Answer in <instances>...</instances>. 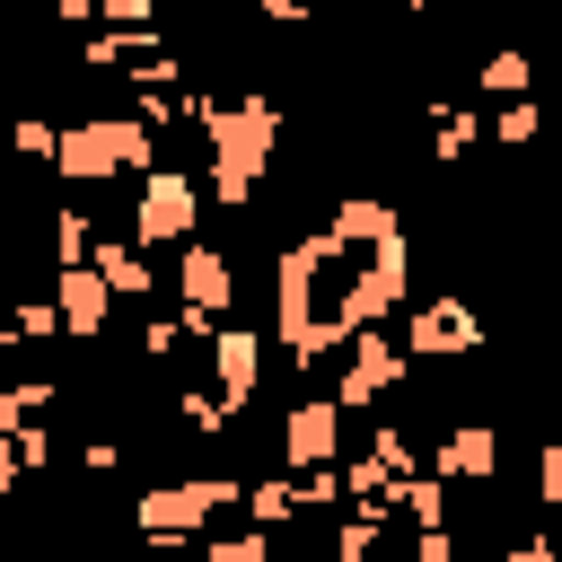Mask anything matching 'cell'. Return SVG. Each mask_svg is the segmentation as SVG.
<instances>
[{
	"label": "cell",
	"mask_w": 562,
	"mask_h": 562,
	"mask_svg": "<svg viewBox=\"0 0 562 562\" xmlns=\"http://www.w3.org/2000/svg\"><path fill=\"white\" fill-rule=\"evenodd\" d=\"M193 123L211 132V202L246 211L263 167H272V149H281V105L272 97H202Z\"/></svg>",
	"instance_id": "cell-1"
},
{
	"label": "cell",
	"mask_w": 562,
	"mask_h": 562,
	"mask_svg": "<svg viewBox=\"0 0 562 562\" xmlns=\"http://www.w3.org/2000/svg\"><path fill=\"white\" fill-rule=\"evenodd\" d=\"M492 465H501V430L492 422H457L439 439V483H483Z\"/></svg>",
	"instance_id": "cell-9"
},
{
	"label": "cell",
	"mask_w": 562,
	"mask_h": 562,
	"mask_svg": "<svg viewBox=\"0 0 562 562\" xmlns=\"http://www.w3.org/2000/svg\"><path fill=\"white\" fill-rule=\"evenodd\" d=\"M536 132V105H501V140H527Z\"/></svg>",
	"instance_id": "cell-16"
},
{
	"label": "cell",
	"mask_w": 562,
	"mask_h": 562,
	"mask_svg": "<svg viewBox=\"0 0 562 562\" xmlns=\"http://www.w3.org/2000/svg\"><path fill=\"white\" fill-rule=\"evenodd\" d=\"M474 342H483V325H474L465 299H430V307H413V351L457 360V351H474Z\"/></svg>",
	"instance_id": "cell-5"
},
{
	"label": "cell",
	"mask_w": 562,
	"mask_h": 562,
	"mask_svg": "<svg viewBox=\"0 0 562 562\" xmlns=\"http://www.w3.org/2000/svg\"><path fill=\"white\" fill-rule=\"evenodd\" d=\"M237 501V483L228 474H202V483H167V492H140V536H158V544H176V536H193L211 509H228Z\"/></svg>",
	"instance_id": "cell-3"
},
{
	"label": "cell",
	"mask_w": 562,
	"mask_h": 562,
	"mask_svg": "<svg viewBox=\"0 0 562 562\" xmlns=\"http://www.w3.org/2000/svg\"><path fill=\"white\" fill-rule=\"evenodd\" d=\"M202 562H263V536H228V544H202Z\"/></svg>",
	"instance_id": "cell-15"
},
{
	"label": "cell",
	"mask_w": 562,
	"mask_h": 562,
	"mask_svg": "<svg viewBox=\"0 0 562 562\" xmlns=\"http://www.w3.org/2000/svg\"><path fill=\"white\" fill-rule=\"evenodd\" d=\"M149 158H158V140H149L140 114H88V123L53 132V167H61L70 184H97V176H123V167L149 176Z\"/></svg>",
	"instance_id": "cell-2"
},
{
	"label": "cell",
	"mask_w": 562,
	"mask_h": 562,
	"mask_svg": "<svg viewBox=\"0 0 562 562\" xmlns=\"http://www.w3.org/2000/svg\"><path fill=\"white\" fill-rule=\"evenodd\" d=\"M474 79H483L492 97H509V105H518V88H527V61H518V53H492V61L474 70Z\"/></svg>",
	"instance_id": "cell-13"
},
{
	"label": "cell",
	"mask_w": 562,
	"mask_h": 562,
	"mask_svg": "<svg viewBox=\"0 0 562 562\" xmlns=\"http://www.w3.org/2000/svg\"><path fill=\"white\" fill-rule=\"evenodd\" d=\"M255 351H263L255 334H220V342H211V360H220V404H228V413H237L246 386H255Z\"/></svg>",
	"instance_id": "cell-11"
},
{
	"label": "cell",
	"mask_w": 562,
	"mask_h": 562,
	"mask_svg": "<svg viewBox=\"0 0 562 562\" xmlns=\"http://www.w3.org/2000/svg\"><path fill=\"white\" fill-rule=\"evenodd\" d=\"M9 483H18V439L0 430V492H9Z\"/></svg>",
	"instance_id": "cell-18"
},
{
	"label": "cell",
	"mask_w": 562,
	"mask_h": 562,
	"mask_svg": "<svg viewBox=\"0 0 562 562\" xmlns=\"http://www.w3.org/2000/svg\"><path fill=\"white\" fill-rule=\"evenodd\" d=\"M105 307H114V290H105L88 263H61V290H53V325H70V334L88 342V334H105Z\"/></svg>",
	"instance_id": "cell-6"
},
{
	"label": "cell",
	"mask_w": 562,
	"mask_h": 562,
	"mask_svg": "<svg viewBox=\"0 0 562 562\" xmlns=\"http://www.w3.org/2000/svg\"><path fill=\"white\" fill-rule=\"evenodd\" d=\"M342 448V413L334 404H299L290 422H281V457L290 465H307V474H325V457Z\"/></svg>",
	"instance_id": "cell-7"
},
{
	"label": "cell",
	"mask_w": 562,
	"mask_h": 562,
	"mask_svg": "<svg viewBox=\"0 0 562 562\" xmlns=\"http://www.w3.org/2000/svg\"><path fill=\"white\" fill-rule=\"evenodd\" d=\"M255 518H263V527H272V518H290V492H281V483H263V492H255Z\"/></svg>",
	"instance_id": "cell-17"
},
{
	"label": "cell",
	"mask_w": 562,
	"mask_h": 562,
	"mask_svg": "<svg viewBox=\"0 0 562 562\" xmlns=\"http://www.w3.org/2000/svg\"><path fill=\"white\" fill-rule=\"evenodd\" d=\"M386 386H395V351H386V342H360L351 369H342V404H378Z\"/></svg>",
	"instance_id": "cell-12"
},
{
	"label": "cell",
	"mask_w": 562,
	"mask_h": 562,
	"mask_svg": "<svg viewBox=\"0 0 562 562\" xmlns=\"http://www.w3.org/2000/svg\"><path fill=\"white\" fill-rule=\"evenodd\" d=\"M88 272H97L114 299H149V290H158V272H149V255H140V246H97V263H88Z\"/></svg>",
	"instance_id": "cell-10"
},
{
	"label": "cell",
	"mask_w": 562,
	"mask_h": 562,
	"mask_svg": "<svg viewBox=\"0 0 562 562\" xmlns=\"http://www.w3.org/2000/svg\"><path fill=\"white\" fill-rule=\"evenodd\" d=\"M9 149H18V158H53V123H44V114H26V123L9 132Z\"/></svg>",
	"instance_id": "cell-14"
},
{
	"label": "cell",
	"mask_w": 562,
	"mask_h": 562,
	"mask_svg": "<svg viewBox=\"0 0 562 562\" xmlns=\"http://www.w3.org/2000/svg\"><path fill=\"white\" fill-rule=\"evenodd\" d=\"M193 176L184 167H149L140 176V211H132V237L140 246H176V237H193Z\"/></svg>",
	"instance_id": "cell-4"
},
{
	"label": "cell",
	"mask_w": 562,
	"mask_h": 562,
	"mask_svg": "<svg viewBox=\"0 0 562 562\" xmlns=\"http://www.w3.org/2000/svg\"><path fill=\"white\" fill-rule=\"evenodd\" d=\"M228 299H237L228 255H220V246H184V316H193V325H211Z\"/></svg>",
	"instance_id": "cell-8"
}]
</instances>
